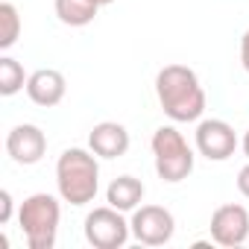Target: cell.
<instances>
[{
    "mask_svg": "<svg viewBox=\"0 0 249 249\" xmlns=\"http://www.w3.org/2000/svg\"><path fill=\"white\" fill-rule=\"evenodd\" d=\"M156 97L161 111L176 123L199 120L205 111V91L188 65H164L156 76Z\"/></svg>",
    "mask_w": 249,
    "mask_h": 249,
    "instance_id": "1",
    "label": "cell"
},
{
    "mask_svg": "<svg viewBox=\"0 0 249 249\" xmlns=\"http://www.w3.org/2000/svg\"><path fill=\"white\" fill-rule=\"evenodd\" d=\"M56 185H59V196L71 205H88L94 202L97 191H100V164L97 156L82 150V147H71L59 156L56 161Z\"/></svg>",
    "mask_w": 249,
    "mask_h": 249,
    "instance_id": "2",
    "label": "cell"
},
{
    "mask_svg": "<svg viewBox=\"0 0 249 249\" xmlns=\"http://www.w3.org/2000/svg\"><path fill=\"white\" fill-rule=\"evenodd\" d=\"M59 220H62V208L59 199L50 194H33L18 208V223L24 229L30 249H53L59 234Z\"/></svg>",
    "mask_w": 249,
    "mask_h": 249,
    "instance_id": "3",
    "label": "cell"
},
{
    "mask_svg": "<svg viewBox=\"0 0 249 249\" xmlns=\"http://www.w3.org/2000/svg\"><path fill=\"white\" fill-rule=\"evenodd\" d=\"M150 144L156 156V173L161 182L176 185L194 173V150L188 147L185 135L176 126H159Z\"/></svg>",
    "mask_w": 249,
    "mask_h": 249,
    "instance_id": "4",
    "label": "cell"
},
{
    "mask_svg": "<svg viewBox=\"0 0 249 249\" xmlns=\"http://www.w3.org/2000/svg\"><path fill=\"white\" fill-rule=\"evenodd\" d=\"M129 234H132L129 220L114 205L94 208L85 217V240L97 249H120V246H126Z\"/></svg>",
    "mask_w": 249,
    "mask_h": 249,
    "instance_id": "5",
    "label": "cell"
},
{
    "mask_svg": "<svg viewBox=\"0 0 249 249\" xmlns=\"http://www.w3.org/2000/svg\"><path fill=\"white\" fill-rule=\"evenodd\" d=\"M129 226H132L135 240L147 243V246H164V243H170V237L176 231V220L164 205H141V208H135Z\"/></svg>",
    "mask_w": 249,
    "mask_h": 249,
    "instance_id": "6",
    "label": "cell"
},
{
    "mask_svg": "<svg viewBox=\"0 0 249 249\" xmlns=\"http://www.w3.org/2000/svg\"><path fill=\"white\" fill-rule=\"evenodd\" d=\"M196 150L208 161H226L237 150V135L220 117L199 120V126H196Z\"/></svg>",
    "mask_w": 249,
    "mask_h": 249,
    "instance_id": "7",
    "label": "cell"
},
{
    "mask_svg": "<svg viewBox=\"0 0 249 249\" xmlns=\"http://www.w3.org/2000/svg\"><path fill=\"white\" fill-rule=\"evenodd\" d=\"M211 240L220 243V246H240L249 240V211L243 205H220L214 214H211Z\"/></svg>",
    "mask_w": 249,
    "mask_h": 249,
    "instance_id": "8",
    "label": "cell"
},
{
    "mask_svg": "<svg viewBox=\"0 0 249 249\" xmlns=\"http://www.w3.org/2000/svg\"><path fill=\"white\" fill-rule=\"evenodd\" d=\"M6 153L12 156L15 164H38L47 153V135L36 126V123H21L6 135Z\"/></svg>",
    "mask_w": 249,
    "mask_h": 249,
    "instance_id": "9",
    "label": "cell"
},
{
    "mask_svg": "<svg viewBox=\"0 0 249 249\" xmlns=\"http://www.w3.org/2000/svg\"><path fill=\"white\" fill-rule=\"evenodd\" d=\"M88 147L97 159H120L126 156L129 150V132L123 123H114V120H103L91 129L88 135Z\"/></svg>",
    "mask_w": 249,
    "mask_h": 249,
    "instance_id": "10",
    "label": "cell"
},
{
    "mask_svg": "<svg viewBox=\"0 0 249 249\" xmlns=\"http://www.w3.org/2000/svg\"><path fill=\"white\" fill-rule=\"evenodd\" d=\"M65 91H68V82H65L62 71H56V68H38L27 79V97L44 108L59 106L65 100Z\"/></svg>",
    "mask_w": 249,
    "mask_h": 249,
    "instance_id": "11",
    "label": "cell"
},
{
    "mask_svg": "<svg viewBox=\"0 0 249 249\" xmlns=\"http://www.w3.org/2000/svg\"><path fill=\"white\" fill-rule=\"evenodd\" d=\"M141 199H144V182L135 176H117L106 191V202L114 205L117 211H135Z\"/></svg>",
    "mask_w": 249,
    "mask_h": 249,
    "instance_id": "12",
    "label": "cell"
},
{
    "mask_svg": "<svg viewBox=\"0 0 249 249\" xmlns=\"http://www.w3.org/2000/svg\"><path fill=\"white\" fill-rule=\"evenodd\" d=\"M97 0H56V15L65 27H85L97 18Z\"/></svg>",
    "mask_w": 249,
    "mask_h": 249,
    "instance_id": "13",
    "label": "cell"
},
{
    "mask_svg": "<svg viewBox=\"0 0 249 249\" xmlns=\"http://www.w3.org/2000/svg\"><path fill=\"white\" fill-rule=\"evenodd\" d=\"M27 79H30V76L24 73V68H21L18 59L0 56V94H3V97L18 94L21 88H27Z\"/></svg>",
    "mask_w": 249,
    "mask_h": 249,
    "instance_id": "14",
    "label": "cell"
},
{
    "mask_svg": "<svg viewBox=\"0 0 249 249\" xmlns=\"http://www.w3.org/2000/svg\"><path fill=\"white\" fill-rule=\"evenodd\" d=\"M21 38V15L12 3H0V50H9Z\"/></svg>",
    "mask_w": 249,
    "mask_h": 249,
    "instance_id": "15",
    "label": "cell"
},
{
    "mask_svg": "<svg viewBox=\"0 0 249 249\" xmlns=\"http://www.w3.org/2000/svg\"><path fill=\"white\" fill-rule=\"evenodd\" d=\"M12 220V194L9 191H0V223H9Z\"/></svg>",
    "mask_w": 249,
    "mask_h": 249,
    "instance_id": "16",
    "label": "cell"
},
{
    "mask_svg": "<svg viewBox=\"0 0 249 249\" xmlns=\"http://www.w3.org/2000/svg\"><path fill=\"white\" fill-rule=\"evenodd\" d=\"M237 191L249 199V164H246V167H240V173H237Z\"/></svg>",
    "mask_w": 249,
    "mask_h": 249,
    "instance_id": "17",
    "label": "cell"
},
{
    "mask_svg": "<svg viewBox=\"0 0 249 249\" xmlns=\"http://www.w3.org/2000/svg\"><path fill=\"white\" fill-rule=\"evenodd\" d=\"M240 65H243V71L249 73V30H246L243 38H240Z\"/></svg>",
    "mask_w": 249,
    "mask_h": 249,
    "instance_id": "18",
    "label": "cell"
},
{
    "mask_svg": "<svg viewBox=\"0 0 249 249\" xmlns=\"http://www.w3.org/2000/svg\"><path fill=\"white\" fill-rule=\"evenodd\" d=\"M243 153H246V159H249V129H246V135H243Z\"/></svg>",
    "mask_w": 249,
    "mask_h": 249,
    "instance_id": "19",
    "label": "cell"
},
{
    "mask_svg": "<svg viewBox=\"0 0 249 249\" xmlns=\"http://www.w3.org/2000/svg\"><path fill=\"white\" fill-rule=\"evenodd\" d=\"M97 3H100V6H108V3H114V0H97Z\"/></svg>",
    "mask_w": 249,
    "mask_h": 249,
    "instance_id": "20",
    "label": "cell"
}]
</instances>
